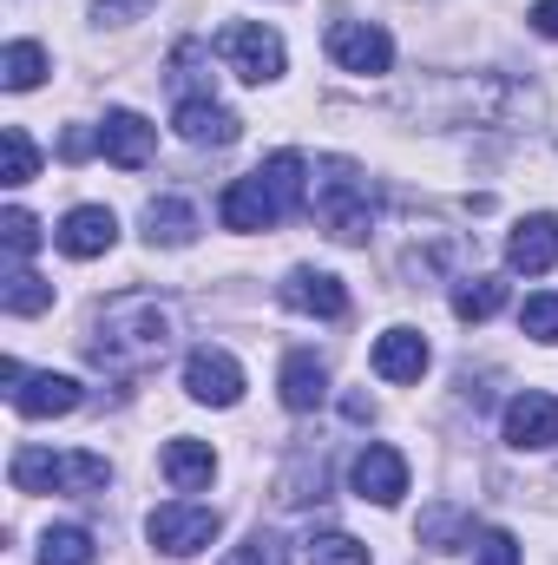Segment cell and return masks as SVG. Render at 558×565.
<instances>
[{
  "label": "cell",
  "instance_id": "ba28073f",
  "mask_svg": "<svg viewBox=\"0 0 558 565\" xmlns=\"http://www.w3.org/2000/svg\"><path fill=\"white\" fill-rule=\"evenodd\" d=\"M184 388H191V402H204V408H237V402H244V369H237V355H224V349H191Z\"/></svg>",
  "mask_w": 558,
  "mask_h": 565
},
{
  "label": "cell",
  "instance_id": "603a6c76",
  "mask_svg": "<svg viewBox=\"0 0 558 565\" xmlns=\"http://www.w3.org/2000/svg\"><path fill=\"white\" fill-rule=\"evenodd\" d=\"M0 309H7V316H40V309H53V282L13 264L7 282H0Z\"/></svg>",
  "mask_w": 558,
  "mask_h": 565
},
{
  "label": "cell",
  "instance_id": "f546056e",
  "mask_svg": "<svg viewBox=\"0 0 558 565\" xmlns=\"http://www.w3.org/2000/svg\"><path fill=\"white\" fill-rule=\"evenodd\" d=\"M519 329H526L533 342H558V296H552V289L526 296V309H519Z\"/></svg>",
  "mask_w": 558,
  "mask_h": 565
},
{
  "label": "cell",
  "instance_id": "4dcf8cb0",
  "mask_svg": "<svg viewBox=\"0 0 558 565\" xmlns=\"http://www.w3.org/2000/svg\"><path fill=\"white\" fill-rule=\"evenodd\" d=\"M460 533H473V520H466V513H453V507H433V513L420 520V540H427V546H440V553H453L447 540H460Z\"/></svg>",
  "mask_w": 558,
  "mask_h": 565
},
{
  "label": "cell",
  "instance_id": "7c38bea8",
  "mask_svg": "<svg viewBox=\"0 0 558 565\" xmlns=\"http://www.w3.org/2000/svg\"><path fill=\"white\" fill-rule=\"evenodd\" d=\"M282 309H296V316H322V322H335V316H348V289H342V277H329V270H289L282 277Z\"/></svg>",
  "mask_w": 558,
  "mask_h": 565
},
{
  "label": "cell",
  "instance_id": "ffe728a7",
  "mask_svg": "<svg viewBox=\"0 0 558 565\" xmlns=\"http://www.w3.org/2000/svg\"><path fill=\"white\" fill-rule=\"evenodd\" d=\"M211 473H217V454H211L204 440H164V480H171L178 493L211 487Z\"/></svg>",
  "mask_w": 558,
  "mask_h": 565
},
{
  "label": "cell",
  "instance_id": "9c48e42d",
  "mask_svg": "<svg viewBox=\"0 0 558 565\" xmlns=\"http://www.w3.org/2000/svg\"><path fill=\"white\" fill-rule=\"evenodd\" d=\"M348 487H355L362 500H375V507H401V493H408V460H401L395 447L368 440V447L348 460Z\"/></svg>",
  "mask_w": 558,
  "mask_h": 565
},
{
  "label": "cell",
  "instance_id": "1f68e13d",
  "mask_svg": "<svg viewBox=\"0 0 558 565\" xmlns=\"http://www.w3.org/2000/svg\"><path fill=\"white\" fill-rule=\"evenodd\" d=\"M224 565H289V546H282L277 533H250V540H244Z\"/></svg>",
  "mask_w": 558,
  "mask_h": 565
},
{
  "label": "cell",
  "instance_id": "d4e9b609",
  "mask_svg": "<svg viewBox=\"0 0 558 565\" xmlns=\"http://www.w3.org/2000/svg\"><path fill=\"white\" fill-rule=\"evenodd\" d=\"M40 79H46V53H40L33 40H13V46L0 53V86H7V93H33Z\"/></svg>",
  "mask_w": 558,
  "mask_h": 565
},
{
  "label": "cell",
  "instance_id": "6da1fadb",
  "mask_svg": "<svg viewBox=\"0 0 558 565\" xmlns=\"http://www.w3.org/2000/svg\"><path fill=\"white\" fill-rule=\"evenodd\" d=\"M171 309L158 302V296H144V289H126V296H112L99 316H93V335H86V355L106 369V375H151L164 355H171Z\"/></svg>",
  "mask_w": 558,
  "mask_h": 565
},
{
  "label": "cell",
  "instance_id": "f1b7e54d",
  "mask_svg": "<svg viewBox=\"0 0 558 565\" xmlns=\"http://www.w3.org/2000/svg\"><path fill=\"white\" fill-rule=\"evenodd\" d=\"M0 244H7V257H13V264H20V257H33V250H40V224H33V211H20V204H13V211L0 217Z\"/></svg>",
  "mask_w": 558,
  "mask_h": 565
},
{
  "label": "cell",
  "instance_id": "30bf717a",
  "mask_svg": "<svg viewBox=\"0 0 558 565\" xmlns=\"http://www.w3.org/2000/svg\"><path fill=\"white\" fill-rule=\"evenodd\" d=\"M506 440H513L519 454H546V447H558V395H546V388L513 395V402H506Z\"/></svg>",
  "mask_w": 558,
  "mask_h": 565
},
{
  "label": "cell",
  "instance_id": "4fadbf2b",
  "mask_svg": "<svg viewBox=\"0 0 558 565\" xmlns=\"http://www.w3.org/2000/svg\"><path fill=\"white\" fill-rule=\"evenodd\" d=\"M506 264L519 270V277H546L558 264V217L552 211H533V217H519L513 224V237H506Z\"/></svg>",
  "mask_w": 558,
  "mask_h": 565
},
{
  "label": "cell",
  "instance_id": "e575fe53",
  "mask_svg": "<svg viewBox=\"0 0 558 565\" xmlns=\"http://www.w3.org/2000/svg\"><path fill=\"white\" fill-rule=\"evenodd\" d=\"M60 151H66V158L79 164V158H93V151H99V132H86V126H73V132L60 139Z\"/></svg>",
  "mask_w": 558,
  "mask_h": 565
},
{
  "label": "cell",
  "instance_id": "83f0119b",
  "mask_svg": "<svg viewBox=\"0 0 558 565\" xmlns=\"http://www.w3.org/2000/svg\"><path fill=\"white\" fill-rule=\"evenodd\" d=\"M309 565H368V546L348 533H315L309 540Z\"/></svg>",
  "mask_w": 558,
  "mask_h": 565
},
{
  "label": "cell",
  "instance_id": "484cf974",
  "mask_svg": "<svg viewBox=\"0 0 558 565\" xmlns=\"http://www.w3.org/2000/svg\"><path fill=\"white\" fill-rule=\"evenodd\" d=\"M277 500L282 507H309V500H322V460H315V454H296V460H289V473L277 480Z\"/></svg>",
  "mask_w": 558,
  "mask_h": 565
},
{
  "label": "cell",
  "instance_id": "52a82bcc",
  "mask_svg": "<svg viewBox=\"0 0 558 565\" xmlns=\"http://www.w3.org/2000/svg\"><path fill=\"white\" fill-rule=\"evenodd\" d=\"M329 60H335L342 73L375 79V73L395 66V40H388V26H375V20H329Z\"/></svg>",
  "mask_w": 558,
  "mask_h": 565
},
{
  "label": "cell",
  "instance_id": "e0dca14e",
  "mask_svg": "<svg viewBox=\"0 0 558 565\" xmlns=\"http://www.w3.org/2000/svg\"><path fill=\"white\" fill-rule=\"evenodd\" d=\"M277 388H282V408H289V415H315V408L329 402V369H322L309 349H296V355L282 362Z\"/></svg>",
  "mask_w": 558,
  "mask_h": 565
},
{
  "label": "cell",
  "instance_id": "d590c367",
  "mask_svg": "<svg viewBox=\"0 0 558 565\" xmlns=\"http://www.w3.org/2000/svg\"><path fill=\"white\" fill-rule=\"evenodd\" d=\"M533 26H539L546 40H558V0H539V7H533Z\"/></svg>",
  "mask_w": 558,
  "mask_h": 565
},
{
  "label": "cell",
  "instance_id": "5b68a950",
  "mask_svg": "<svg viewBox=\"0 0 558 565\" xmlns=\"http://www.w3.org/2000/svg\"><path fill=\"white\" fill-rule=\"evenodd\" d=\"M217 533H224L217 507H197V500H171V507H151V520H144V540H151L158 553H171V559H191V553H204Z\"/></svg>",
  "mask_w": 558,
  "mask_h": 565
},
{
  "label": "cell",
  "instance_id": "ac0fdd59",
  "mask_svg": "<svg viewBox=\"0 0 558 565\" xmlns=\"http://www.w3.org/2000/svg\"><path fill=\"white\" fill-rule=\"evenodd\" d=\"M375 375L382 382H420L427 375V335L420 329H388L375 342Z\"/></svg>",
  "mask_w": 558,
  "mask_h": 565
},
{
  "label": "cell",
  "instance_id": "8fae6325",
  "mask_svg": "<svg viewBox=\"0 0 558 565\" xmlns=\"http://www.w3.org/2000/svg\"><path fill=\"white\" fill-rule=\"evenodd\" d=\"M53 244H60L66 257H79V264H93V257H106V250L119 244V217H112L106 204H79V211L60 217Z\"/></svg>",
  "mask_w": 558,
  "mask_h": 565
},
{
  "label": "cell",
  "instance_id": "836d02e7",
  "mask_svg": "<svg viewBox=\"0 0 558 565\" xmlns=\"http://www.w3.org/2000/svg\"><path fill=\"white\" fill-rule=\"evenodd\" d=\"M158 0H93V20L99 26H119V20H139V13H151Z\"/></svg>",
  "mask_w": 558,
  "mask_h": 565
},
{
  "label": "cell",
  "instance_id": "7402d4cb",
  "mask_svg": "<svg viewBox=\"0 0 558 565\" xmlns=\"http://www.w3.org/2000/svg\"><path fill=\"white\" fill-rule=\"evenodd\" d=\"M204 60H211V46H204V40H184V46L171 53V73H164V79H171V93H178V99H211Z\"/></svg>",
  "mask_w": 558,
  "mask_h": 565
},
{
  "label": "cell",
  "instance_id": "277c9868",
  "mask_svg": "<svg viewBox=\"0 0 558 565\" xmlns=\"http://www.w3.org/2000/svg\"><path fill=\"white\" fill-rule=\"evenodd\" d=\"M13 493H73V500H93L106 493L112 467L106 454H53V447H13V467H7Z\"/></svg>",
  "mask_w": 558,
  "mask_h": 565
},
{
  "label": "cell",
  "instance_id": "9a60e30c",
  "mask_svg": "<svg viewBox=\"0 0 558 565\" xmlns=\"http://www.w3.org/2000/svg\"><path fill=\"white\" fill-rule=\"evenodd\" d=\"M7 402H13V415H26V422H46V415H73L86 395H79V382H73V375H53V369H46V375H26V382L7 395Z\"/></svg>",
  "mask_w": 558,
  "mask_h": 565
},
{
  "label": "cell",
  "instance_id": "44dd1931",
  "mask_svg": "<svg viewBox=\"0 0 558 565\" xmlns=\"http://www.w3.org/2000/svg\"><path fill=\"white\" fill-rule=\"evenodd\" d=\"M500 309H506V282L500 277H460L453 282V316L460 322H486Z\"/></svg>",
  "mask_w": 558,
  "mask_h": 565
},
{
  "label": "cell",
  "instance_id": "8d00e7d4",
  "mask_svg": "<svg viewBox=\"0 0 558 565\" xmlns=\"http://www.w3.org/2000/svg\"><path fill=\"white\" fill-rule=\"evenodd\" d=\"M342 408H348V422H375V402H368V395H348Z\"/></svg>",
  "mask_w": 558,
  "mask_h": 565
},
{
  "label": "cell",
  "instance_id": "7a4b0ae2",
  "mask_svg": "<svg viewBox=\"0 0 558 565\" xmlns=\"http://www.w3.org/2000/svg\"><path fill=\"white\" fill-rule=\"evenodd\" d=\"M302 198H309V158L302 151H277L250 178H237L217 211H224L230 231H277L282 217L302 211Z\"/></svg>",
  "mask_w": 558,
  "mask_h": 565
},
{
  "label": "cell",
  "instance_id": "d6986e66",
  "mask_svg": "<svg viewBox=\"0 0 558 565\" xmlns=\"http://www.w3.org/2000/svg\"><path fill=\"white\" fill-rule=\"evenodd\" d=\"M144 237L164 244V250H184V244L197 237V211H191L184 198H151V204H144Z\"/></svg>",
  "mask_w": 558,
  "mask_h": 565
},
{
  "label": "cell",
  "instance_id": "2e32d148",
  "mask_svg": "<svg viewBox=\"0 0 558 565\" xmlns=\"http://www.w3.org/2000/svg\"><path fill=\"white\" fill-rule=\"evenodd\" d=\"M171 126H178L184 145H237V132H244V119L230 106H217V99H178Z\"/></svg>",
  "mask_w": 558,
  "mask_h": 565
},
{
  "label": "cell",
  "instance_id": "d6a6232c",
  "mask_svg": "<svg viewBox=\"0 0 558 565\" xmlns=\"http://www.w3.org/2000/svg\"><path fill=\"white\" fill-rule=\"evenodd\" d=\"M473 565H519V540L513 533H480V546H473Z\"/></svg>",
  "mask_w": 558,
  "mask_h": 565
},
{
  "label": "cell",
  "instance_id": "cb8c5ba5",
  "mask_svg": "<svg viewBox=\"0 0 558 565\" xmlns=\"http://www.w3.org/2000/svg\"><path fill=\"white\" fill-rule=\"evenodd\" d=\"M40 565H99V540L86 526H53L40 540Z\"/></svg>",
  "mask_w": 558,
  "mask_h": 565
},
{
  "label": "cell",
  "instance_id": "5bb4252c",
  "mask_svg": "<svg viewBox=\"0 0 558 565\" xmlns=\"http://www.w3.org/2000/svg\"><path fill=\"white\" fill-rule=\"evenodd\" d=\"M99 151H106L119 171H144L151 151H158V126L119 106V113H106V126H99Z\"/></svg>",
  "mask_w": 558,
  "mask_h": 565
},
{
  "label": "cell",
  "instance_id": "4316f807",
  "mask_svg": "<svg viewBox=\"0 0 558 565\" xmlns=\"http://www.w3.org/2000/svg\"><path fill=\"white\" fill-rule=\"evenodd\" d=\"M33 171H40V151H33V139H26L20 126H7V132H0V178H7V184H26Z\"/></svg>",
  "mask_w": 558,
  "mask_h": 565
},
{
  "label": "cell",
  "instance_id": "8992f818",
  "mask_svg": "<svg viewBox=\"0 0 558 565\" xmlns=\"http://www.w3.org/2000/svg\"><path fill=\"white\" fill-rule=\"evenodd\" d=\"M217 53H224V66H230L244 86H270L282 73V40L270 26H257V20H230V26L217 33Z\"/></svg>",
  "mask_w": 558,
  "mask_h": 565
},
{
  "label": "cell",
  "instance_id": "3957f363",
  "mask_svg": "<svg viewBox=\"0 0 558 565\" xmlns=\"http://www.w3.org/2000/svg\"><path fill=\"white\" fill-rule=\"evenodd\" d=\"M309 204H315V224L335 244H368V231H375V184H368V171L355 158H315Z\"/></svg>",
  "mask_w": 558,
  "mask_h": 565
}]
</instances>
